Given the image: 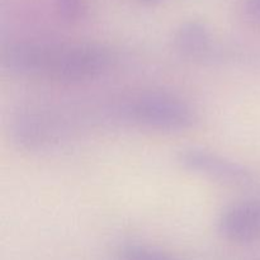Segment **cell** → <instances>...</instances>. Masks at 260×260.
<instances>
[{"label": "cell", "mask_w": 260, "mask_h": 260, "mask_svg": "<svg viewBox=\"0 0 260 260\" xmlns=\"http://www.w3.org/2000/svg\"><path fill=\"white\" fill-rule=\"evenodd\" d=\"M0 58L3 68L12 74L69 84L101 78L117 61L113 51L90 43H18L5 50Z\"/></svg>", "instance_id": "cell-1"}, {"label": "cell", "mask_w": 260, "mask_h": 260, "mask_svg": "<svg viewBox=\"0 0 260 260\" xmlns=\"http://www.w3.org/2000/svg\"><path fill=\"white\" fill-rule=\"evenodd\" d=\"M118 112L129 123L155 131H187L198 121L192 104L164 91H145L134 95L119 107Z\"/></svg>", "instance_id": "cell-2"}, {"label": "cell", "mask_w": 260, "mask_h": 260, "mask_svg": "<svg viewBox=\"0 0 260 260\" xmlns=\"http://www.w3.org/2000/svg\"><path fill=\"white\" fill-rule=\"evenodd\" d=\"M184 170L231 187H245L253 180L250 170L240 162L202 147H185L177 155Z\"/></svg>", "instance_id": "cell-3"}, {"label": "cell", "mask_w": 260, "mask_h": 260, "mask_svg": "<svg viewBox=\"0 0 260 260\" xmlns=\"http://www.w3.org/2000/svg\"><path fill=\"white\" fill-rule=\"evenodd\" d=\"M218 231L226 240L249 244L260 240V200H246L228 206L221 212Z\"/></svg>", "instance_id": "cell-4"}, {"label": "cell", "mask_w": 260, "mask_h": 260, "mask_svg": "<svg viewBox=\"0 0 260 260\" xmlns=\"http://www.w3.org/2000/svg\"><path fill=\"white\" fill-rule=\"evenodd\" d=\"M10 135L20 149L38 151L52 144L55 129L45 116L37 112L24 111L13 119Z\"/></svg>", "instance_id": "cell-5"}, {"label": "cell", "mask_w": 260, "mask_h": 260, "mask_svg": "<svg viewBox=\"0 0 260 260\" xmlns=\"http://www.w3.org/2000/svg\"><path fill=\"white\" fill-rule=\"evenodd\" d=\"M173 43L180 56L198 60L210 56L212 50V36L202 23L188 22L178 28Z\"/></svg>", "instance_id": "cell-6"}, {"label": "cell", "mask_w": 260, "mask_h": 260, "mask_svg": "<svg viewBox=\"0 0 260 260\" xmlns=\"http://www.w3.org/2000/svg\"><path fill=\"white\" fill-rule=\"evenodd\" d=\"M119 260H182L161 249L140 243H127L119 248Z\"/></svg>", "instance_id": "cell-7"}, {"label": "cell", "mask_w": 260, "mask_h": 260, "mask_svg": "<svg viewBox=\"0 0 260 260\" xmlns=\"http://www.w3.org/2000/svg\"><path fill=\"white\" fill-rule=\"evenodd\" d=\"M85 0H57V9L66 20H78L85 13Z\"/></svg>", "instance_id": "cell-8"}, {"label": "cell", "mask_w": 260, "mask_h": 260, "mask_svg": "<svg viewBox=\"0 0 260 260\" xmlns=\"http://www.w3.org/2000/svg\"><path fill=\"white\" fill-rule=\"evenodd\" d=\"M245 14L251 22L260 24V0H246Z\"/></svg>", "instance_id": "cell-9"}]
</instances>
